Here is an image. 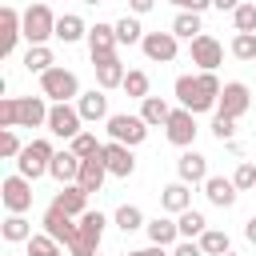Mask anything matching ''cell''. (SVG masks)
Returning a JSON list of instances; mask_svg holds the SVG:
<instances>
[{"label": "cell", "instance_id": "6da1fadb", "mask_svg": "<svg viewBox=\"0 0 256 256\" xmlns=\"http://www.w3.org/2000/svg\"><path fill=\"white\" fill-rule=\"evenodd\" d=\"M220 80H216V72H196V76H176V84H172V92H176V100H180V108H188L192 116L196 112H212L216 104H220Z\"/></svg>", "mask_w": 256, "mask_h": 256}, {"label": "cell", "instance_id": "7a4b0ae2", "mask_svg": "<svg viewBox=\"0 0 256 256\" xmlns=\"http://www.w3.org/2000/svg\"><path fill=\"white\" fill-rule=\"evenodd\" d=\"M40 92H44L52 104H72V100H80V80H76V72H68V68H48V72L40 76Z\"/></svg>", "mask_w": 256, "mask_h": 256}, {"label": "cell", "instance_id": "3957f363", "mask_svg": "<svg viewBox=\"0 0 256 256\" xmlns=\"http://www.w3.org/2000/svg\"><path fill=\"white\" fill-rule=\"evenodd\" d=\"M48 36H56V16L44 0H36L24 8V40L32 48V44H48Z\"/></svg>", "mask_w": 256, "mask_h": 256}, {"label": "cell", "instance_id": "277c9868", "mask_svg": "<svg viewBox=\"0 0 256 256\" xmlns=\"http://www.w3.org/2000/svg\"><path fill=\"white\" fill-rule=\"evenodd\" d=\"M52 156H56V148H52L48 140H32V144H24V152H20V160H16V172L28 176V180H40V176H48Z\"/></svg>", "mask_w": 256, "mask_h": 256}, {"label": "cell", "instance_id": "5b68a950", "mask_svg": "<svg viewBox=\"0 0 256 256\" xmlns=\"http://www.w3.org/2000/svg\"><path fill=\"white\" fill-rule=\"evenodd\" d=\"M104 124H108V136H112L116 144H128V148L144 144V136H148L144 116H132V112H112Z\"/></svg>", "mask_w": 256, "mask_h": 256}, {"label": "cell", "instance_id": "8992f818", "mask_svg": "<svg viewBox=\"0 0 256 256\" xmlns=\"http://www.w3.org/2000/svg\"><path fill=\"white\" fill-rule=\"evenodd\" d=\"M80 124H84V116H80V108H76V104H52V108H48V124H44V128H48L52 136H60V140H76V136L84 132Z\"/></svg>", "mask_w": 256, "mask_h": 256}, {"label": "cell", "instance_id": "52a82bcc", "mask_svg": "<svg viewBox=\"0 0 256 256\" xmlns=\"http://www.w3.org/2000/svg\"><path fill=\"white\" fill-rule=\"evenodd\" d=\"M0 200H4V208H8V216H24L28 208H32V180L28 176H4V184H0Z\"/></svg>", "mask_w": 256, "mask_h": 256}, {"label": "cell", "instance_id": "ba28073f", "mask_svg": "<svg viewBox=\"0 0 256 256\" xmlns=\"http://www.w3.org/2000/svg\"><path fill=\"white\" fill-rule=\"evenodd\" d=\"M248 104H252V92H248V84H240V80H228V84L220 88V104H216V112H220V116H232V120H240V116L248 112Z\"/></svg>", "mask_w": 256, "mask_h": 256}, {"label": "cell", "instance_id": "9c48e42d", "mask_svg": "<svg viewBox=\"0 0 256 256\" xmlns=\"http://www.w3.org/2000/svg\"><path fill=\"white\" fill-rule=\"evenodd\" d=\"M164 136H168L176 148H192V140H196V116H192L188 108H172V116H168V124H164Z\"/></svg>", "mask_w": 256, "mask_h": 256}, {"label": "cell", "instance_id": "30bf717a", "mask_svg": "<svg viewBox=\"0 0 256 256\" xmlns=\"http://www.w3.org/2000/svg\"><path fill=\"white\" fill-rule=\"evenodd\" d=\"M40 224H44V232H48L56 244H64V248H68V244L76 240V232H80L76 216H64V212H60V208H52V204H48V212H44V220H40Z\"/></svg>", "mask_w": 256, "mask_h": 256}, {"label": "cell", "instance_id": "8fae6325", "mask_svg": "<svg viewBox=\"0 0 256 256\" xmlns=\"http://www.w3.org/2000/svg\"><path fill=\"white\" fill-rule=\"evenodd\" d=\"M192 64H200V72H216V64H224V44L216 36H196L192 40Z\"/></svg>", "mask_w": 256, "mask_h": 256}, {"label": "cell", "instance_id": "7c38bea8", "mask_svg": "<svg viewBox=\"0 0 256 256\" xmlns=\"http://www.w3.org/2000/svg\"><path fill=\"white\" fill-rule=\"evenodd\" d=\"M104 168H108V176L128 180V176L136 172V156H132V148H128V144L108 140V144H104Z\"/></svg>", "mask_w": 256, "mask_h": 256}, {"label": "cell", "instance_id": "4fadbf2b", "mask_svg": "<svg viewBox=\"0 0 256 256\" xmlns=\"http://www.w3.org/2000/svg\"><path fill=\"white\" fill-rule=\"evenodd\" d=\"M116 24H92L88 28V52H92V64L96 60H108V56H116Z\"/></svg>", "mask_w": 256, "mask_h": 256}, {"label": "cell", "instance_id": "5bb4252c", "mask_svg": "<svg viewBox=\"0 0 256 256\" xmlns=\"http://www.w3.org/2000/svg\"><path fill=\"white\" fill-rule=\"evenodd\" d=\"M176 36L172 32H144V40H140V48H144V56L148 60H156V64H168V60H176Z\"/></svg>", "mask_w": 256, "mask_h": 256}, {"label": "cell", "instance_id": "9a60e30c", "mask_svg": "<svg viewBox=\"0 0 256 256\" xmlns=\"http://www.w3.org/2000/svg\"><path fill=\"white\" fill-rule=\"evenodd\" d=\"M40 124H48L44 96H16V128H40Z\"/></svg>", "mask_w": 256, "mask_h": 256}, {"label": "cell", "instance_id": "2e32d148", "mask_svg": "<svg viewBox=\"0 0 256 256\" xmlns=\"http://www.w3.org/2000/svg\"><path fill=\"white\" fill-rule=\"evenodd\" d=\"M24 36V12H16L12 4L0 12V56H12L16 40Z\"/></svg>", "mask_w": 256, "mask_h": 256}, {"label": "cell", "instance_id": "e0dca14e", "mask_svg": "<svg viewBox=\"0 0 256 256\" xmlns=\"http://www.w3.org/2000/svg\"><path fill=\"white\" fill-rule=\"evenodd\" d=\"M176 176H180L184 184H204V180H208V160H204L196 148H184L180 160H176Z\"/></svg>", "mask_w": 256, "mask_h": 256}, {"label": "cell", "instance_id": "ac0fdd59", "mask_svg": "<svg viewBox=\"0 0 256 256\" xmlns=\"http://www.w3.org/2000/svg\"><path fill=\"white\" fill-rule=\"evenodd\" d=\"M52 208H60L64 216H84L88 212V192L80 184H60V192L52 196Z\"/></svg>", "mask_w": 256, "mask_h": 256}, {"label": "cell", "instance_id": "d6986e66", "mask_svg": "<svg viewBox=\"0 0 256 256\" xmlns=\"http://www.w3.org/2000/svg\"><path fill=\"white\" fill-rule=\"evenodd\" d=\"M76 108H80V116L88 120V124H96V120H108L112 112H108V96H104V88H92V92H80V100H76Z\"/></svg>", "mask_w": 256, "mask_h": 256}, {"label": "cell", "instance_id": "ffe728a7", "mask_svg": "<svg viewBox=\"0 0 256 256\" xmlns=\"http://www.w3.org/2000/svg\"><path fill=\"white\" fill-rule=\"evenodd\" d=\"M80 164H84V160H80L72 148H68V152H56V156H52V168H48V176H52L56 184H76V176H80Z\"/></svg>", "mask_w": 256, "mask_h": 256}, {"label": "cell", "instance_id": "44dd1931", "mask_svg": "<svg viewBox=\"0 0 256 256\" xmlns=\"http://www.w3.org/2000/svg\"><path fill=\"white\" fill-rule=\"evenodd\" d=\"M96 68V84L108 92V88H124V76H128V68L120 64V56H108V60H96L92 64Z\"/></svg>", "mask_w": 256, "mask_h": 256}, {"label": "cell", "instance_id": "7402d4cb", "mask_svg": "<svg viewBox=\"0 0 256 256\" xmlns=\"http://www.w3.org/2000/svg\"><path fill=\"white\" fill-rule=\"evenodd\" d=\"M104 176H108V168H104V152H100V156H92V160H84V164H80L76 184L92 196V192H100V188H104Z\"/></svg>", "mask_w": 256, "mask_h": 256}, {"label": "cell", "instance_id": "603a6c76", "mask_svg": "<svg viewBox=\"0 0 256 256\" xmlns=\"http://www.w3.org/2000/svg\"><path fill=\"white\" fill-rule=\"evenodd\" d=\"M160 208H164V212H176V216L188 212V208H192V192H188V184H184V180H172L168 188H160Z\"/></svg>", "mask_w": 256, "mask_h": 256}, {"label": "cell", "instance_id": "cb8c5ba5", "mask_svg": "<svg viewBox=\"0 0 256 256\" xmlns=\"http://www.w3.org/2000/svg\"><path fill=\"white\" fill-rule=\"evenodd\" d=\"M204 196H208L216 208H232L240 192H236L232 180H224V176H208V180H204Z\"/></svg>", "mask_w": 256, "mask_h": 256}, {"label": "cell", "instance_id": "d4e9b609", "mask_svg": "<svg viewBox=\"0 0 256 256\" xmlns=\"http://www.w3.org/2000/svg\"><path fill=\"white\" fill-rule=\"evenodd\" d=\"M144 232H148V240H152V244H160V248H168V244H176V240H180V224H176V220H168V216L148 220V224H144Z\"/></svg>", "mask_w": 256, "mask_h": 256}, {"label": "cell", "instance_id": "484cf974", "mask_svg": "<svg viewBox=\"0 0 256 256\" xmlns=\"http://www.w3.org/2000/svg\"><path fill=\"white\" fill-rule=\"evenodd\" d=\"M56 40H64V44L88 40V24H84L76 12H64V16H56Z\"/></svg>", "mask_w": 256, "mask_h": 256}, {"label": "cell", "instance_id": "4316f807", "mask_svg": "<svg viewBox=\"0 0 256 256\" xmlns=\"http://www.w3.org/2000/svg\"><path fill=\"white\" fill-rule=\"evenodd\" d=\"M24 68H28V72H40V76H44L48 68H56L52 48H48V44H32V48L24 52Z\"/></svg>", "mask_w": 256, "mask_h": 256}, {"label": "cell", "instance_id": "83f0119b", "mask_svg": "<svg viewBox=\"0 0 256 256\" xmlns=\"http://www.w3.org/2000/svg\"><path fill=\"white\" fill-rule=\"evenodd\" d=\"M140 116H144V124L152 128V124H168L172 108H168L164 96H148V100H140Z\"/></svg>", "mask_w": 256, "mask_h": 256}, {"label": "cell", "instance_id": "f1b7e54d", "mask_svg": "<svg viewBox=\"0 0 256 256\" xmlns=\"http://www.w3.org/2000/svg\"><path fill=\"white\" fill-rule=\"evenodd\" d=\"M172 36H176V40H196V36H204L200 12H180V16L172 20Z\"/></svg>", "mask_w": 256, "mask_h": 256}, {"label": "cell", "instance_id": "f546056e", "mask_svg": "<svg viewBox=\"0 0 256 256\" xmlns=\"http://www.w3.org/2000/svg\"><path fill=\"white\" fill-rule=\"evenodd\" d=\"M196 244L204 248V256H228V252H232V240H228V232H220V228H208Z\"/></svg>", "mask_w": 256, "mask_h": 256}, {"label": "cell", "instance_id": "4dcf8cb0", "mask_svg": "<svg viewBox=\"0 0 256 256\" xmlns=\"http://www.w3.org/2000/svg\"><path fill=\"white\" fill-rule=\"evenodd\" d=\"M0 236H4L8 244H28V240H32V224H28L24 216H8L4 228H0Z\"/></svg>", "mask_w": 256, "mask_h": 256}, {"label": "cell", "instance_id": "1f68e13d", "mask_svg": "<svg viewBox=\"0 0 256 256\" xmlns=\"http://www.w3.org/2000/svg\"><path fill=\"white\" fill-rule=\"evenodd\" d=\"M104 224H108V216H104V212H92V208H88V212L80 216V236H84L88 244H100V236H104Z\"/></svg>", "mask_w": 256, "mask_h": 256}, {"label": "cell", "instance_id": "d6a6232c", "mask_svg": "<svg viewBox=\"0 0 256 256\" xmlns=\"http://www.w3.org/2000/svg\"><path fill=\"white\" fill-rule=\"evenodd\" d=\"M112 220H116V228H120V232H136V228H144V224H148V220H144V212H140L136 204H120Z\"/></svg>", "mask_w": 256, "mask_h": 256}, {"label": "cell", "instance_id": "836d02e7", "mask_svg": "<svg viewBox=\"0 0 256 256\" xmlns=\"http://www.w3.org/2000/svg\"><path fill=\"white\" fill-rule=\"evenodd\" d=\"M176 224H180V240H192V236H204V232H208V220H204L196 208L180 212V220H176Z\"/></svg>", "mask_w": 256, "mask_h": 256}, {"label": "cell", "instance_id": "e575fe53", "mask_svg": "<svg viewBox=\"0 0 256 256\" xmlns=\"http://www.w3.org/2000/svg\"><path fill=\"white\" fill-rule=\"evenodd\" d=\"M68 148H72L80 160H92V156H100V152H104V144H100L92 132H80L76 140H68Z\"/></svg>", "mask_w": 256, "mask_h": 256}, {"label": "cell", "instance_id": "d590c367", "mask_svg": "<svg viewBox=\"0 0 256 256\" xmlns=\"http://www.w3.org/2000/svg\"><path fill=\"white\" fill-rule=\"evenodd\" d=\"M116 40H120V44H140V40H144V28H140V20H136V16H124V20H116Z\"/></svg>", "mask_w": 256, "mask_h": 256}, {"label": "cell", "instance_id": "8d00e7d4", "mask_svg": "<svg viewBox=\"0 0 256 256\" xmlns=\"http://www.w3.org/2000/svg\"><path fill=\"white\" fill-rule=\"evenodd\" d=\"M124 92H128V96H136V100H148V72L128 68V76H124Z\"/></svg>", "mask_w": 256, "mask_h": 256}, {"label": "cell", "instance_id": "74e56055", "mask_svg": "<svg viewBox=\"0 0 256 256\" xmlns=\"http://www.w3.org/2000/svg\"><path fill=\"white\" fill-rule=\"evenodd\" d=\"M232 56L236 60H256V32H236L232 36Z\"/></svg>", "mask_w": 256, "mask_h": 256}, {"label": "cell", "instance_id": "f35d334b", "mask_svg": "<svg viewBox=\"0 0 256 256\" xmlns=\"http://www.w3.org/2000/svg\"><path fill=\"white\" fill-rule=\"evenodd\" d=\"M28 256H60V244H56L48 232H40V236L28 240Z\"/></svg>", "mask_w": 256, "mask_h": 256}, {"label": "cell", "instance_id": "ab89813d", "mask_svg": "<svg viewBox=\"0 0 256 256\" xmlns=\"http://www.w3.org/2000/svg\"><path fill=\"white\" fill-rule=\"evenodd\" d=\"M20 152H24V144H20V136H16V128H8V132H0V156H4V160H20Z\"/></svg>", "mask_w": 256, "mask_h": 256}, {"label": "cell", "instance_id": "60d3db41", "mask_svg": "<svg viewBox=\"0 0 256 256\" xmlns=\"http://www.w3.org/2000/svg\"><path fill=\"white\" fill-rule=\"evenodd\" d=\"M232 24H236V32H256V4H240L232 12Z\"/></svg>", "mask_w": 256, "mask_h": 256}, {"label": "cell", "instance_id": "b9f144b4", "mask_svg": "<svg viewBox=\"0 0 256 256\" xmlns=\"http://www.w3.org/2000/svg\"><path fill=\"white\" fill-rule=\"evenodd\" d=\"M232 184H236V192H248V188H256V164H240L236 168V176H232Z\"/></svg>", "mask_w": 256, "mask_h": 256}, {"label": "cell", "instance_id": "7bdbcfd3", "mask_svg": "<svg viewBox=\"0 0 256 256\" xmlns=\"http://www.w3.org/2000/svg\"><path fill=\"white\" fill-rule=\"evenodd\" d=\"M16 128V96H4L0 100V132Z\"/></svg>", "mask_w": 256, "mask_h": 256}, {"label": "cell", "instance_id": "ee69618b", "mask_svg": "<svg viewBox=\"0 0 256 256\" xmlns=\"http://www.w3.org/2000/svg\"><path fill=\"white\" fill-rule=\"evenodd\" d=\"M232 132H236V120H232V116H220V112H216V120H212V136H216V140L224 144V140H232Z\"/></svg>", "mask_w": 256, "mask_h": 256}, {"label": "cell", "instance_id": "f6af8a7d", "mask_svg": "<svg viewBox=\"0 0 256 256\" xmlns=\"http://www.w3.org/2000/svg\"><path fill=\"white\" fill-rule=\"evenodd\" d=\"M172 256H204V248H200V244H192V240H180V244L172 248Z\"/></svg>", "mask_w": 256, "mask_h": 256}, {"label": "cell", "instance_id": "bcb514c9", "mask_svg": "<svg viewBox=\"0 0 256 256\" xmlns=\"http://www.w3.org/2000/svg\"><path fill=\"white\" fill-rule=\"evenodd\" d=\"M128 8H132V16H144V12L156 8V0H128Z\"/></svg>", "mask_w": 256, "mask_h": 256}, {"label": "cell", "instance_id": "7dc6e473", "mask_svg": "<svg viewBox=\"0 0 256 256\" xmlns=\"http://www.w3.org/2000/svg\"><path fill=\"white\" fill-rule=\"evenodd\" d=\"M128 256H172V252H164L160 244H148V248H136V252H128Z\"/></svg>", "mask_w": 256, "mask_h": 256}, {"label": "cell", "instance_id": "c3c4849f", "mask_svg": "<svg viewBox=\"0 0 256 256\" xmlns=\"http://www.w3.org/2000/svg\"><path fill=\"white\" fill-rule=\"evenodd\" d=\"M244 0H212V8H220V12H236Z\"/></svg>", "mask_w": 256, "mask_h": 256}, {"label": "cell", "instance_id": "681fc988", "mask_svg": "<svg viewBox=\"0 0 256 256\" xmlns=\"http://www.w3.org/2000/svg\"><path fill=\"white\" fill-rule=\"evenodd\" d=\"M204 8H212V0H188L184 4V12H204Z\"/></svg>", "mask_w": 256, "mask_h": 256}, {"label": "cell", "instance_id": "f907efd6", "mask_svg": "<svg viewBox=\"0 0 256 256\" xmlns=\"http://www.w3.org/2000/svg\"><path fill=\"white\" fill-rule=\"evenodd\" d=\"M244 236H248V244H256V216H248V224H244Z\"/></svg>", "mask_w": 256, "mask_h": 256}, {"label": "cell", "instance_id": "816d5d0a", "mask_svg": "<svg viewBox=\"0 0 256 256\" xmlns=\"http://www.w3.org/2000/svg\"><path fill=\"white\" fill-rule=\"evenodd\" d=\"M168 4H176V8H180V12H184V4H188V0H168Z\"/></svg>", "mask_w": 256, "mask_h": 256}, {"label": "cell", "instance_id": "f5cc1de1", "mask_svg": "<svg viewBox=\"0 0 256 256\" xmlns=\"http://www.w3.org/2000/svg\"><path fill=\"white\" fill-rule=\"evenodd\" d=\"M84 4H104V0H84Z\"/></svg>", "mask_w": 256, "mask_h": 256}, {"label": "cell", "instance_id": "db71d44e", "mask_svg": "<svg viewBox=\"0 0 256 256\" xmlns=\"http://www.w3.org/2000/svg\"><path fill=\"white\" fill-rule=\"evenodd\" d=\"M228 256H236V252H228Z\"/></svg>", "mask_w": 256, "mask_h": 256}, {"label": "cell", "instance_id": "11a10c76", "mask_svg": "<svg viewBox=\"0 0 256 256\" xmlns=\"http://www.w3.org/2000/svg\"><path fill=\"white\" fill-rule=\"evenodd\" d=\"M96 256H100V252H96Z\"/></svg>", "mask_w": 256, "mask_h": 256}, {"label": "cell", "instance_id": "9f6ffc18", "mask_svg": "<svg viewBox=\"0 0 256 256\" xmlns=\"http://www.w3.org/2000/svg\"><path fill=\"white\" fill-rule=\"evenodd\" d=\"M252 192H256V188H252Z\"/></svg>", "mask_w": 256, "mask_h": 256}, {"label": "cell", "instance_id": "6f0895ef", "mask_svg": "<svg viewBox=\"0 0 256 256\" xmlns=\"http://www.w3.org/2000/svg\"><path fill=\"white\" fill-rule=\"evenodd\" d=\"M44 4H48V0H44Z\"/></svg>", "mask_w": 256, "mask_h": 256}]
</instances>
